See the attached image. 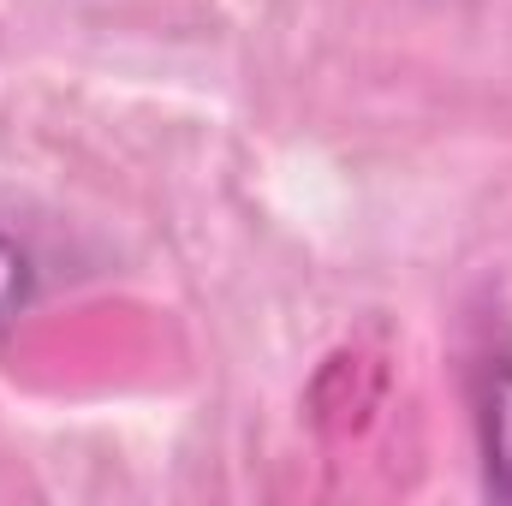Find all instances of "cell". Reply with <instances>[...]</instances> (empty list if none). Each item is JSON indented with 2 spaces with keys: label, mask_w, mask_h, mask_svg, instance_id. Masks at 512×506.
I'll use <instances>...</instances> for the list:
<instances>
[{
  "label": "cell",
  "mask_w": 512,
  "mask_h": 506,
  "mask_svg": "<svg viewBox=\"0 0 512 506\" xmlns=\"http://www.w3.org/2000/svg\"><path fill=\"white\" fill-rule=\"evenodd\" d=\"M477 435H483V477L489 495L512 501V358H489L477 381Z\"/></svg>",
  "instance_id": "6da1fadb"
},
{
  "label": "cell",
  "mask_w": 512,
  "mask_h": 506,
  "mask_svg": "<svg viewBox=\"0 0 512 506\" xmlns=\"http://www.w3.org/2000/svg\"><path fill=\"white\" fill-rule=\"evenodd\" d=\"M30 298H36V256L0 221V328H12L30 310Z\"/></svg>",
  "instance_id": "7a4b0ae2"
}]
</instances>
